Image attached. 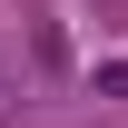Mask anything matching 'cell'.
Returning a JSON list of instances; mask_svg holds the SVG:
<instances>
[{"label":"cell","instance_id":"cell-2","mask_svg":"<svg viewBox=\"0 0 128 128\" xmlns=\"http://www.w3.org/2000/svg\"><path fill=\"white\" fill-rule=\"evenodd\" d=\"M0 89H10V49H0Z\"/></svg>","mask_w":128,"mask_h":128},{"label":"cell","instance_id":"cell-1","mask_svg":"<svg viewBox=\"0 0 128 128\" xmlns=\"http://www.w3.org/2000/svg\"><path fill=\"white\" fill-rule=\"evenodd\" d=\"M89 89H98V98H128V59H98V69H89Z\"/></svg>","mask_w":128,"mask_h":128}]
</instances>
